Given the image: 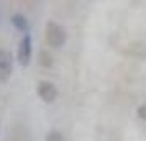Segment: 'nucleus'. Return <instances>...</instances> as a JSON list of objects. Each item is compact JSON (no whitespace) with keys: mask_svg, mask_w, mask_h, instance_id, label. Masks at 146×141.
Wrapping results in <instances>:
<instances>
[{"mask_svg":"<svg viewBox=\"0 0 146 141\" xmlns=\"http://www.w3.org/2000/svg\"><path fill=\"white\" fill-rule=\"evenodd\" d=\"M41 64L44 67H51V64H53V58L46 51H41Z\"/></svg>","mask_w":146,"mask_h":141,"instance_id":"6","label":"nucleus"},{"mask_svg":"<svg viewBox=\"0 0 146 141\" xmlns=\"http://www.w3.org/2000/svg\"><path fill=\"white\" fill-rule=\"evenodd\" d=\"M12 69H13L12 54L5 49H0V82L8 81V77L12 75Z\"/></svg>","mask_w":146,"mask_h":141,"instance_id":"3","label":"nucleus"},{"mask_svg":"<svg viewBox=\"0 0 146 141\" xmlns=\"http://www.w3.org/2000/svg\"><path fill=\"white\" fill-rule=\"evenodd\" d=\"M66 30L56 21H48L46 23V41L49 46L61 48L66 43Z\"/></svg>","mask_w":146,"mask_h":141,"instance_id":"1","label":"nucleus"},{"mask_svg":"<svg viewBox=\"0 0 146 141\" xmlns=\"http://www.w3.org/2000/svg\"><path fill=\"white\" fill-rule=\"evenodd\" d=\"M36 90H38L40 99L43 102H46V103H53L58 99V89H56V85L53 82H49V81H41L38 84Z\"/></svg>","mask_w":146,"mask_h":141,"instance_id":"2","label":"nucleus"},{"mask_svg":"<svg viewBox=\"0 0 146 141\" xmlns=\"http://www.w3.org/2000/svg\"><path fill=\"white\" fill-rule=\"evenodd\" d=\"M46 141H64V138L59 131H49L46 136Z\"/></svg>","mask_w":146,"mask_h":141,"instance_id":"7","label":"nucleus"},{"mask_svg":"<svg viewBox=\"0 0 146 141\" xmlns=\"http://www.w3.org/2000/svg\"><path fill=\"white\" fill-rule=\"evenodd\" d=\"M12 23H13L20 31H28V20H27V17H25V15H21V13L13 15Z\"/></svg>","mask_w":146,"mask_h":141,"instance_id":"5","label":"nucleus"},{"mask_svg":"<svg viewBox=\"0 0 146 141\" xmlns=\"http://www.w3.org/2000/svg\"><path fill=\"white\" fill-rule=\"evenodd\" d=\"M136 113H138V117L141 118V120L146 121V103H145V105H141V107H138Z\"/></svg>","mask_w":146,"mask_h":141,"instance_id":"8","label":"nucleus"},{"mask_svg":"<svg viewBox=\"0 0 146 141\" xmlns=\"http://www.w3.org/2000/svg\"><path fill=\"white\" fill-rule=\"evenodd\" d=\"M17 58H18V62H20L21 66H27L28 62H30V59H31V36L28 33L21 38L20 44H18Z\"/></svg>","mask_w":146,"mask_h":141,"instance_id":"4","label":"nucleus"}]
</instances>
